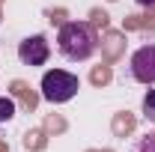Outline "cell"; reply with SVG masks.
Instances as JSON below:
<instances>
[{
    "label": "cell",
    "mask_w": 155,
    "mask_h": 152,
    "mask_svg": "<svg viewBox=\"0 0 155 152\" xmlns=\"http://www.w3.org/2000/svg\"><path fill=\"white\" fill-rule=\"evenodd\" d=\"M57 51L69 63H84L98 51V33L90 21H66L57 33Z\"/></svg>",
    "instance_id": "6da1fadb"
},
{
    "label": "cell",
    "mask_w": 155,
    "mask_h": 152,
    "mask_svg": "<svg viewBox=\"0 0 155 152\" xmlns=\"http://www.w3.org/2000/svg\"><path fill=\"white\" fill-rule=\"evenodd\" d=\"M81 90L78 75L66 72V69H51L42 75V98L51 104H63L69 98H75V93Z\"/></svg>",
    "instance_id": "7a4b0ae2"
},
{
    "label": "cell",
    "mask_w": 155,
    "mask_h": 152,
    "mask_svg": "<svg viewBox=\"0 0 155 152\" xmlns=\"http://www.w3.org/2000/svg\"><path fill=\"white\" fill-rule=\"evenodd\" d=\"M128 75L131 81L143 84V87H155V42L140 45L131 60H128Z\"/></svg>",
    "instance_id": "3957f363"
},
{
    "label": "cell",
    "mask_w": 155,
    "mask_h": 152,
    "mask_svg": "<svg viewBox=\"0 0 155 152\" xmlns=\"http://www.w3.org/2000/svg\"><path fill=\"white\" fill-rule=\"evenodd\" d=\"M51 57V45H48V39L36 33V36H27L18 42V60L24 66H45Z\"/></svg>",
    "instance_id": "277c9868"
},
{
    "label": "cell",
    "mask_w": 155,
    "mask_h": 152,
    "mask_svg": "<svg viewBox=\"0 0 155 152\" xmlns=\"http://www.w3.org/2000/svg\"><path fill=\"white\" fill-rule=\"evenodd\" d=\"M128 152H155V131L143 134V137H137L134 143H131V149Z\"/></svg>",
    "instance_id": "5b68a950"
},
{
    "label": "cell",
    "mask_w": 155,
    "mask_h": 152,
    "mask_svg": "<svg viewBox=\"0 0 155 152\" xmlns=\"http://www.w3.org/2000/svg\"><path fill=\"white\" fill-rule=\"evenodd\" d=\"M143 119L155 122V90H146V95H143Z\"/></svg>",
    "instance_id": "8992f818"
},
{
    "label": "cell",
    "mask_w": 155,
    "mask_h": 152,
    "mask_svg": "<svg viewBox=\"0 0 155 152\" xmlns=\"http://www.w3.org/2000/svg\"><path fill=\"white\" fill-rule=\"evenodd\" d=\"M15 116V101L12 98H0V122H9Z\"/></svg>",
    "instance_id": "52a82bcc"
},
{
    "label": "cell",
    "mask_w": 155,
    "mask_h": 152,
    "mask_svg": "<svg viewBox=\"0 0 155 152\" xmlns=\"http://www.w3.org/2000/svg\"><path fill=\"white\" fill-rule=\"evenodd\" d=\"M137 6H143V9H155V0H137Z\"/></svg>",
    "instance_id": "ba28073f"
}]
</instances>
